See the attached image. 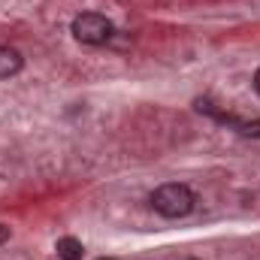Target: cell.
<instances>
[{
    "label": "cell",
    "mask_w": 260,
    "mask_h": 260,
    "mask_svg": "<svg viewBox=\"0 0 260 260\" xmlns=\"http://www.w3.org/2000/svg\"><path fill=\"white\" fill-rule=\"evenodd\" d=\"M21 67H24V58H21L18 49H12V46H0V79H12V76H18Z\"/></svg>",
    "instance_id": "cell-3"
},
{
    "label": "cell",
    "mask_w": 260,
    "mask_h": 260,
    "mask_svg": "<svg viewBox=\"0 0 260 260\" xmlns=\"http://www.w3.org/2000/svg\"><path fill=\"white\" fill-rule=\"evenodd\" d=\"M254 91L260 94V67H257V73H254Z\"/></svg>",
    "instance_id": "cell-6"
},
{
    "label": "cell",
    "mask_w": 260,
    "mask_h": 260,
    "mask_svg": "<svg viewBox=\"0 0 260 260\" xmlns=\"http://www.w3.org/2000/svg\"><path fill=\"white\" fill-rule=\"evenodd\" d=\"M188 260H197V257H188Z\"/></svg>",
    "instance_id": "cell-7"
},
{
    "label": "cell",
    "mask_w": 260,
    "mask_h": 260,
    "mask_svg": "<svg viewBox=\"0 0 260 260\" xmlns=\"http://www.w3.org/2000/svg\"><path fill=\"white\" fill-rule=\"evenodd\" d=\"M6 239H9V227H6V224H0V245H3Z\"/></svg>",
    "instance_id": "cell-5"
},
{
    "label": "cell",
    "mask_w": 260,
    "mask_h": 260,
    "mask_svg": "<svg viewBox=\"0 0 260 260\" xmlns=\"http://www.w3.org/2000/svg\"><path fill=\"white\" fill-rule=\"evenodd\" d=\"M55 251H58V260H82V242L73 236H64V239H58Z\"/></svg>",
    "instance_id": "cell-4"
},
{
    "label": "cell",
    "mask_w": 260,
    "mask_h": 260,
    "mask_svg": "<svg viewBox=\"0 0 260 260\" xmlns=\"http://www.w3.org/2000/svg\"><path fill=\"white\" fill-rule=\"evenodd\" d=\"M194 206H197V194L188 185H182V182H167V185H160L151 194V209L160 218H170V221L191 215Z\"/></svg>",
    "instance_id": "cell-1"
},
{
    "label": "cell",
    "mask_w": 260,
    "mask_h": 260,
    "mask_svg": "<svg viewBox=\"0 0 260 260\" xmlns=\"http://www.w3.org/2000/svg\"><path fill=\"white\" fill-rule=\"evenodd\" d=\"M73 37L82 46H109L115 37V24L100 12H82L73 18Z\"/></svg>",
    "instance_id": "cell-2"
}]
</instances>
